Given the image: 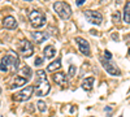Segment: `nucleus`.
Listing matches in <instances>:
<instances>
[{
  "label": "nucleus",
  "instance_id": "f257e3e1",
  "mask_svg": "<svg viewBox=\"0 0 130 117\" xmlns=\"http://www.w3.org/2000/svg\"><path fill=\"white\" fill-rule=\"evenodd\" d=\"M53 10H55L62 20H69L70 16H72V8L65 2H56L53 4Z\"/></svg>",
  "mask_w": 130,
  "mask_h": 117
},
{
  "label": "nucleus",
  "instance_id": "f03ea898",
  "mask_svg": "<svg viewBox=\"0 0 130 117\" xmlns=\"http://www.w3.org/2000/svg\"><path fill=\"white\" fill-rule=\"evenodd\" d=\"M2 62L5 64L8 68L10 66L13 70H17V68H18V65H20V59H18V55L16 54V52L8 51L7 54H5V56L2 59Z\"/></svg>",
  "mask_w": 130,
  "mask_h": 117
},
{
  "label": "nucleus",
  "instance_id": "7ed1b4c3",
  "mask_svg": "<svg viewBox=\"0 0 130 117\" xmlns=\"http://www.w3.org/2000/svg\"><path fill=\"white\" fill-rule=\"evenodd\" d=\"M29 21L34 27H40L46 24V17H44V14H42L39 10H32L29 14Z\"/></svg>",
  "mask_w": 130,
  "mask_h": 117
},
{
  "label": "nucleus",
  "instance_id": "20e7f679",
  "mask_svg": "<svg viewBox=\"0 0 130 117\" xmlns=\"http://www.w3.org/2000/svg\"><path fill=\"white\" fill-rule=\"evenodd\" d=\"M32 92H34V86H26L24 90H21L20 92L13 95V100L14 102H26L31 98Z\"/></svg>",
  "mask_w": 130,
  "mask_h": 117
},
{
  "label": "nucleus",
  "instance_id": "39448f33",
  "mask_svg": "<svg viewBox=\"0 0 130 117\" xmlns=\"http://www.w3.org/2000/svg\"><path fill=\"white\" fill-rule=\"evenodd\" d=\"M100 62H102V65L104 66L105 72L109 73L111 76H120V74H121L118 66L116 65L115 62H112L111 60H107L105 57H100Z\"/></svg>",
  "mask_w": 130,
  "mask_h": 117
},
{
  "label": "nucleus",
  "instance_id": "423d86ee",
  "mask_svg": "<svg viewBox=\"0 0 130 117\" xmlns=\"http://www.w3.org/2000/svg\"><path fill=\"white\" fill-rule=\"evenodd\" d=\"M18 48H20L21 55H22L24 57H30V56H32V54H34V48H32V44L30 43L29 40H26V39H22V40L20 42Z\"/></svg>",
  "mask_w": 130,
  "mask_h": 117
},
{
  "label": "nucleus",
  "instance_id": "0eeeda50",
  "mask_svg": "<svg viewBox=\"0 0 130 117\" xmlns=\"http://www.w3.org/2000/svg\"><path fill=\"white\" fill-rule=\"evenodd\" d=\"M85 17L89 22L94 24V25H100L103 22V16L102 13L96 12V10H85Z\"/></svg>",
  "mask_w": 130,
  "mask_h": 117
},
{
  "label": "nucleus",
  "instance_id": "6e6552de",
  "mask_svg": "<svg viewBox=\"0 0 130 117\" xmlns=\"http://www.w3.org/2000/svg\"><path fill=\"white\" fill-rule=\"evenodd\" d=\"M75 42H77L78 48H79V51L82 52L83 55H86V56H90V55H91L90 44H89V42H87V40L83 39V38H81V37H78V38H75Z\"/></svg>",
  "mask_w": 130,
  "mask_h": 117
},
{
  "label": "nucleus",
  "instance_id": "1a4fd4ad",
  "mask_svg": "<svg viewBox=\"0 0 130 117\" xmlns=\"http://www.w3.org/2000/svg\"><path fill=\"white\" fill-rule=\"evenodd\" d=\"M51 90V85L48 83V81H44L38 85V89H37V95L38 96H44L47 95Z\"/></svg>",
  "mask_w": 130,
  "mask_h": 117
},
{
  "label": "nucleus",
  "instance_id": "9d476101",
  "mask_svg": "<svg viewBox=\"0 0 130 117\" xmlns=\"http://www.w3.org/2000/svg\"><path fill=\"white\" fill-rule=\"evenodd\" d=\"M53 81H55L59 86H61V87H67L68 86L67 76H65V73H62V72H59L56 74H53Z\"/></svg>",
  "mask_w": 130,
  "mask_h": 117
},
{
  "label": "nucleus",
  "instance_id": "9b49d317",
  "mask_svg": "<svg viewBox=\"0 0 130 117\" xmlns=\"http://www.w3.org/2000/svg\"><path fill=\"white\" fill-rule=\"evenodd\" d=\"M27 78H24V77H21V76H17V77H14L13 79H12V82H10V85H9V87L12 89V90H14V89H17V87H21V86H25V85L27 83Z\"/></svg>",
  "mask_w": 130,
  "mask_h": 117
},
{
  "label": "nucleus",
  "instance_id": "f8f14e48",
  "mask_svg": "<svg viewBox=\"0 0 130 117\" xmlns=\"http://www.w3.org/2000/svg\"><path fill=\"white\" fill-rule=\"evenodd\" d=\"M3 25H4V27H7V29H9V30H13V29L17 27V21H16L14 17H12V16H7V17L3 20Z\"/></svg>",
  "mask_w": 130,
  "mask_h": 117
},
{
  "label": "nucleus",
  "instance_id": "ddd939ff",
  "mask_svg": "<svg viewBox=\"0 0 130 117\" xmlns=\"http://www.w3.org/2000/svg\"><path fill=\"white\" fill-rule=\"evenodd\" d=\"M31 37H32V39H34L37 43H42V42L47 40L50 35H48L47 33H42V31H32Z\"/></svg>",
  "mask_w": 130,
  "mask_h": 117
},
{
  "label": "nucleus",
  "instance_id": "4468645a",
  "mask_svg": "<svg viewBox=\"0 0 130 117\" xmlns=\"http://www.w3.org/2000/svg\"><path fill=\"white\" fill-rule=\"evenodd\" d=\"M94 77H87V78H85L83 79V82H82V85H81V87L85 90V91H90L91 89H92V86H94Z\"/></svg>",
  "mask_w": 130,
  "mask_h": 117
},
{
  "label": "nucleus",
  "instance_id": "2eb2a0df",
  "mask_svg": "<svg viewBox=\"0 0 130 117\" xmlns=\"http://www.w3.org/2000/svg\"><path fill=\"white\" fill-rule=\"evenodd\" d=\"M43 54H44L46 59H52L56 55V49H55L53 46H47V47H44V49H43Z\"/></svg>",
  "mask_w": 130,
  "mask_h": 117
},
{
  "label": "nucleus",
  "instance_id": "dca6fc26",
  "mask_svg": "<svg viewBox=\"0 0 130 117\" xmlns=\"http://www.w3.org/2000/svg\"><path fill=\"white\" fill-rule=\"evenodd\" d=\"M60 68H61V60L57 59V60H55V61H52L51 64H48L47 72H55V70H57V69H60Z\"/></svg>",
  "mask_w": 130,
  "mask_h": 117
},
{
  "label": "nucleus",
  "instance_id": "f3484780",
  "mask_svg": "<svg viewBox=\"0 0 130 117\" xmlns=\"http://www.w3.org/2000/svg\"><path fill=\"white\" fill-rule=\"evenodd\" d=\"M18 74L21 77H24V78H30L31 77V74H32V72H31V69H30V66H27V65H25L22 69H20L18 70Z\"/></svg>",
  "mask_w": 130,
  "mask_h": 117
},
{
  "label": "nucleus",
  "instance_id": "a211bd4d",
  "mask_svg": "<svg viewBox=\"0 0 130 117\" xmlns=\"http://www.w3.org/2000/svg\"><path fill=\"white\" fill-rule=\"evenodd\" d=\"M44 81H47V74H46V72L43 69H39L37 72V79H35V82H37V85H39V83L44 82Z\"/></svg>",
  "mask_w": 130,
  "mask_h": 117
},
{
  "label": "nucleus",
  "instance_id": "6ab92c4d",
  "mask_svg": "<svg viewBox=\"0 0 130 117\" xmlns=\"http://www.w3.org/2000/svg\"><path fill=\"white\" fill-rule=\"evenodd\" d=\"M124 21L126 24H130V2L126 3L125 9H124Z\"/></svg>",
  "mask_w": 130,
  "mask_h": 117
},
{
  "label": "nucleus",
  "instance_id": "aec40b11",
  "mask_svg": "<svg viewBox=\"0 0 130 117\" xmlns=\"http://www.w3.org/2000/svg\"><path fill=\"white\" fill-rule=\"evenodd\" d=\"M37 105H38V109H39L40 112H46V111H47V104H46V102L39 100V102L37 103Z\"/></svg>",
  "mask_w": 130,
  "mask_h": 117
},
{
  "label": "nucleus",
  "instance_id": "412c9836",
  "mask_svg": "<svg viewBox=\"0 0 130 117\" xmlns=\"http://www.w3.org/2000/svg\"><path fill=\"white\" fill-rule=\"evenodd\" d=\"M74 74H75V66L70 65L69 66V77H74Z\"/></svg>",
  "mask_w": 130,
  "mask_h": 117
},
{
  "label": "nucleus",
  "instance_id": "4be33fe9",
  "mask_svg": "<svg viewBox=\"0 0 130 117\" xmlns=\"http://www.w3.org/2000/svg\"><path fill=\"white\" fill-rule=\"evenodd\" d=\"M34 64H35V66H40L42 64H43V59L37 57V59H35V61H34Z\"/></svg>",
  "mask_w": 130,
  "mask_h": 117
},
{
  "label": "nucleus",
  "instance_id": "5701e85b",
  "mask_svg": "<svg viewBox=\"0 0 130 117\" xmlns=\"http://www.w3.org/2000/svg\"><path fill=\"white\" fill-rule=\"evenodd\" d=\"M104 56H105L107 60H111V59H112V54H111L109 51H107V49L104 51Z\"/></svg>",
  "mask_w": 130,
  "mask_h": 117
},
{
  "label": "nucleus",
  "instance_id": "b1692460",
  "mask_svg": "<svg viewBox=\"0 0 130 117\" xmlns=\"http://www.w3.org/2000/svg\"><path fill=\"white\" fill-rule=\"evenodd\" d=\"M8 70V66L5 65V64H3L2 61H0V72H7Z\"/></svg>",
  "mask_w": 130,
  "mask_h": 117
},
{
  "label": "nucleus",
  "instance_id": "393cba45",
  "mask_svg": "<svg viewBox=\"0 0 130 117\" xmlns=\"http://www.w3.org/2000/svg\"><path fill=\"white\" fill-rule=\"evenodd\" d=\"M118 17H120V13L116 12V13L113 14V22H115V24H118Z\"/></svg>",
  "mask_w": 130,
  "mask_h": 117
},
{
  "label": "nucleus",
  "instance_id": "a878e982",
  "mask_svg": "<svg viewBox=\"0 0 130 117\" xmlns=\"http://www.w3.org/2000/svg\"><path fill=\"white\" fill-rule=\"evenodd\" d=\"M83 3H85V0H75V4H77L78 7H79V5H82Z\"/></svg>",
  "mask_w": 130,
  "mask_h": 117
},
{
  "label": "nucleus",
  "instance_id": "bb28decb",
  "mask_svg": "<svg viewBox=\"0 0 130 117\" xmlns=\"http://www.w3.org/2000/svg\"><path fill=\"white\" fill-rule=\"evenodd\" d=\"M27 109H29V112H34V111H32V109H34L32 105H27Z\"/></svg>",
  "mask_w": 130,
  "mask_h": 117
},
{
  "label": "nucleus",
  "instance_id": "cd10ccee",
  "mask_svg": "<svg viewBox=\"0 0 130 117\" xmlns=\"http://www.w3.org/2000/svg\"><path fill=\"white\" fill-rule=\"evenodd\" d=\"M127 55H129V56H130V48H129V49H127Z\"/></svg>",
  "mask_w": 130,
  "mask_h": 117
},
{
  "label": "nucleus",
  "instance_id": "c85d7f7f",
  "mask_svg": "<svg viewBox=\"0 0 130 117\" xmlns=\"http://www.w3.org/2000/svg\"><path fill=\"white\" fill-rule=\"evenodd\" d=\"M0 94H2V87H0Z\"/></svg>",
  "mask_w": 130,
  "mask_h": 117
},
{
  "label": "nucleus",
  "instance_id": "c756f323",
  "mask_svg": "<svg viewBox=\"0 0 130 117\" xmlns=\"http://www.w3.org/2000/svg\"><path fill=\"white\" fill-rule=\"evenodd\" d=\"M26 2H31V0H26Z\"/></svg>",
  "mask_w": 130,
  "mask_h": 117
},
{
  "label": "nucleus",
  "instance_id": "7c9ffc66",
  "mask_svg": "<svg viewBox=\"0 0 130 117\" xmlns=\"http://www.w3.org/2000/svg\"><path fill=\"white\" fill-rule=\"evenodd\" d=\"M2 117H3V116H2Z\"/></svg>",
  "mask_w": 130,
  "mask_h": 117
},
{
  "label": "nucleus",
  "instance_id": "2f4dec72",
  "mask_svg": "<svg viewBox=\"0 0 130 117\" xmlns=\"http://www.w3.org/2000/svg\"><path fill=\"white\" fill-rule=\"evenodd\" d=\"M120 117H121V116H120Z\"/></svg>",
  "mask_w": 130,
  "mask_h": 117
}]
</instances>
